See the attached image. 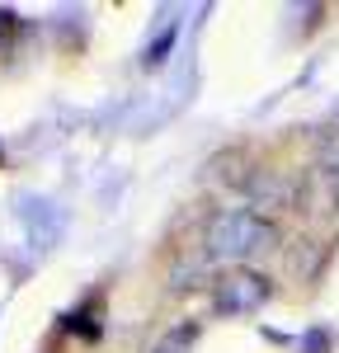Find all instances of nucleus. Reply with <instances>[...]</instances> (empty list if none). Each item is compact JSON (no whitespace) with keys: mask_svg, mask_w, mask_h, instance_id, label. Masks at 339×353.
Instances as JSON below:
<instances>
[{"mask_svg":"<svg viewBox=\"0 0 339 353\" xmlns=\"http://www.w3.org/2000/svg\"><path fill=\"white\" fill-rule=\"evenodd\" d=\"M194 339H198L194 325H179V330H170V334H161L151 353H194Z\"/></svg>","mask_w":339,"mask_h":353,"instance_id":"nucleus-3","label":"nucleus"},{"mask_svg":"<svg viewBox=\"0 0 339 353\" xmlns=\"http://www.w3.org/2000/svg\"><path fill=\"white\" fill-rule=\"evenodd\" d=\"M269 297H274V278L250 269V264L222 269L212 278V311L217 316H254Z\"/></svg>","mask_w":339,"mask_h":353,"instance_id":"nucleus-2","label":"nucleus"},{"mask_svg":"<svg viewBox=\"0 0 339 353\" xmlns=\"http://www.w3.org/2000/svg\"><path fill=\"white\" fill-rule=\"evenodd\" d=\"M278 241H282L278 221L269 217V212H259V208H222L203 226V254L226 264V269L250 264L254 254L274 250Z\"/></svg>","mask_w":339,"mask_h":353,"instance_id":"nucleus-1","label":"nucleus"}]
</instances>
